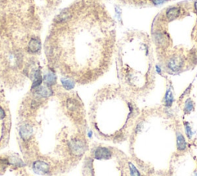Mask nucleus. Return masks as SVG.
<instances>
[{"mask_svg":"<svg viewBox=\"0 0 197 176\" xmlns=\"http://www.w3.org/2000/svg\"><path fill=\"white\" fill-rule=\"evenodd\" d=\"M183 65V60L180 56H173L168 62V67L172 71L177 72L182 68Z\"/></svg>","mask_w":197,"mask_h":176,"instance_id":"obj_1","label":"nucleus"},{"mask_svg":"<svg viewBox=\"0 0 197 176\" xmlns=\"http://www.w3.org/2000/svg\"><path fill=\"white\" fill-rule=\"evenodd\" d=\"M28 51L31 53H35L41 49V42L38 38L31 39L28 44Z\"/></svg>","mask_w":197,"mask_h":176,"instance_id":"obj_2","label":"nucleus"},{"mask_svg":"<svg viewBox=\"0 0 197 176\" xmlns=\"http://www.w3.org/2000/svg\"><path fill=\"white\" fill-rule=\"evenodd\" d=\"M176 147L178 151H183L186 149V141L184 136L180 132H177L176 134Z\"/></svg>","mask_w":197,"mask_h":176,"instance_id":"obj_3","label":"nucleus"},{"mask_svg":"<svg viewBox=\"0 0 197 176\" xmlns=\"http://www.w3.org/2000/svg\"><path fill=\"white\" fill-rule=\"evenodd\" d=\"M180 15V9L179 7H172L166 11V16L169 20H172L178 18Z\"/></svg>","mask_w":197,"mask_h":176,"instance_id":"obj_4","label":"nucleus"},{"mask_svg":"<svg viewBox=\"0 0 197 176\" xmlns=\"http://www.w3.org/2000/svg\"><path fill=\"white\" fill-rule=\"evenodd\" d=\"M44 81L46 83V86L48 87H52L56 83V76L52 72L46 73L44 76Z\"/></svg>","mask_w":197,"mask_h":176,"instance_id":"obj_5","label":"nucleus"},{"mask_svg":"<svg viewBox=\"0 0 197 176\" xmlns=\"http://www.w3.org/2000/svg\"><path fill=\"white\" fill-rule=\"evenodd\" d=\"M173 102V94L171 89H168L165 95V105L166 107H170Z\"/></svg>","mask_w":197,"mask_h":176,"instance_id":"obj_6","label":"nucleus"},{"mask_svg":"<svg viewBox=\"0 0 197 176\" xmlns=\"http://www.w3.org/2000/svg\"><path fill=\"white\" fill-rule=\"evenodd\" d=\"M194 108V104L192 102V100L191 99H187L186 100V103H185V108L184 111L186 113H190L191 111L193 110Z\"/></svg>","mask_w":197,"mask_h":176,"instance_id":"obj_7","label":"nucleus"},{"mask_svg":"<svg viewBox=\"0 0 197 176\" xmlns=\"http://www.w3.org/2000/svg\"><path fill=\"white\" fill-rule=\"evenodd\" d=\"M62 83H63V87H65V89L66 90H71L74 87V83L71 80H62Z\"/></svg>","mask_w":197,"mask_h":176,"instance_id":"obj_8","label":"nucleus"},{"mask_svg":"<svg viewBox=\"0 0 197 176\" xmlns=\"http://www.w3.org/2000/svg\"><path fill=\"white\" fill-rule=\"evenodd\" d=\"M129 167L131 176H141L139 171H138L137 168H136V166L132 162H129Z\"/></svg>","mask_w":197,"mask_h":176,"instance_id":"obj_9","label":"nucleus"},{"mask_svg":"<svg viewBox=\"0 0 197 176\" xmlns=\"http://www.w3.org/2000/svg\"><path fill=\"white\" fill-rule=\"evenodd\" d=\"M185 130H186V136H187V138H189V139H191L192 137V129H191L190 126L186 124V127H185Z\"/></svg>","mask_w":197,"mask_h":176,"instance_id":"obj_10","label":"nucleus"},{"mask_svg":"<svg viewBox=\"0 0 197 176\" xmlns=\"http://www.w3.org/2000/svg\"><path fill=\"white\" fill-rule=\"evenodd\" d=\"M166 1V0H153V3L155 5H159V4L164 3Z\"/></svg>","mask_w":197,"mask_h":176,"instance_id":"obj_11","label":"nucleus"},{"mask_svg":"<svg viewBox=\"0 0 197 176\" xmlns=\"http://www.w3.org/2000/svg\"><path fill=\"white\" fill-rule=\"evenodd\" d=\"M156 71H157V73H161V69L159 68V66H156Z\"/></svg>","mask_w":197,"mask_h":176,"instance_id":"obj_12","label":"nucleus"},{"mask_svg":"<svg viewBox=\"0 0 197 176\" xmlns=\"http://www.w3.org/2000/svg\"><path fill=\"white\" fill-rule=\"evenodd\" d=\"M194 6H195V10H196V11H197V1H195V4H194Z\"/></svg>","mask_w":197,"mask_h":176,"instance_id":"obj_13","label":"nucleus"},{"mask_svg":"<svg viewBox=\"0 0 197 176\" xmlns=\"http://www.w3.org/2000/svg\"><path fill=\"white\" fill-rule=\"evenodd\" d=\"M194 176H197V171H195V173H194Z\"/></svg>","mask_w":197,"mask_h":176,"instance_id":"obj_14","label":"nucleus"}]
</instances>
